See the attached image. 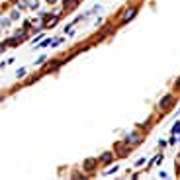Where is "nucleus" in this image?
<instances>
[{
    "label": "nucleus",
    "instance_id": "14",
    "mask_svg": "<svg viewBox=\"0 0 180 180\" xmlns=\"http://www.w3.org/2000/svg\"><path fill=\"white\" fill-rule=\"evenodd\" d=\"M118 170H119V166H118V165H114L112 168H108V170H106V174H114V172H118Z\"/></svg>",
    "mask_w": 180,
    "mask_h": 180
},
{
    "label": "nucleus",
    "instance_id": "16",
    "mask_svg": "<svg viewBox=\"0 0 180 180\" xmlns=\"http://www.w3.org/2000/svg\"><path fill=\"white\" fill-rule=\"evenodd\" d=\"M10 18H12V20H18L20 18V10H14V12L10 14Z\"/></svg>",
    "mask_w": 180,
    "mask_h": 180
},
{
    "label": "nucleus",
    "instance_id": "7",
    "mask_svg": "<svg viewBox=\"0 0 180 180\" xmlns=\"http://www.w3.org/2000/svg\"><path fill=\"white\" fill-rule=\"evenodd\" d=\"M96 165H100V161H96V159H86V161H84V170L86 172H92L96 168Z\"/></svg>",
    "mask_w": 180,
    "mask_h": 180
},
{
    "label": "nucleus",
    "instance_id": "4",
    "mask_svg": "<svg viewBox=\"0 0 180 180\" xmlns=\"http://www.w3.org/2000/svg\"><path fill=\"white\" fill-rule=\"evenodd\" d=\"M137 10H139V6H129V8L123 12V16H121V24H127V22H131V20L135 18V14H137Z\"/></svg>",
    "mask_w": 180,
    "mask_h": 180
},
{
    "label": "nucleus",
    "instance_id": "3",
    "mask_svg": "<svg viewBox=\"0 0 180 180\" xmlns=\"http://www.w3.org/2000/svg\"><path fill=\"white\" fill-rule=\"evenodd\" d=\"M125 141L129 143V145H139V143L143 141V133L141 131H137V129H133V131H129V133H125Z\"/></svg>",
    "mask_w": 180,
    "mask_h": 180
},
{
    "label": "nucleus",
    "instance_id": "8",
    "mask_svg": "<svg viewBox=\"0 0 180 180\" xmlns=\"http://www.w3.org/2000/svg\"><path fill=\"white\" fill-rule=\"evenodd\" d=\"M76 4H78V0H63V10L71 12L72 8H76Z\"/></svg>",
    "mask_w": 180,
    "mask_h": 180
},
{
    "label": "nucleus",
    "instance_id": "9",
    "mask_svg": "<svg viewBox=\"0 0 180 180\" xmlns=\"http://www.w3.org/2000/svg\"><path fill=\"white\" fill-rule=\"evenodd\" d=\"M170 133H172V135H180V121H174V123H172Z\"/></svg>",
    "mask_w": 180,
    "mask_h": 180
},
{
    "label": "nucleus",
    "instance_id": "13",
    "mask_svg": "<svg viewBox=\"0 0 180 180\" xmlns=\"http://www.w3.org/2000/svg\"><path fill=\"white\" fill-rule=\"evenodd\" d=\"M10 22H12V18H2V29L10 28Z\"/></svg>",
    "mask_w": 180,
    "mask_h": 180
},
{
    "label": "nucleus",
    "instance_id": "22",
    "mask_svg": "<svg viewBox=\"0 0 180 180\" xmlns=\"http://www.w3.org/2000/svg\"><path fill=\"white\" fill-rule=\"evenodd\" d=\"M55 2H57V0H47V4H55Z\"/></svg>",
    "mask_w": 180,
    "mask_h": 180
},
{
    "label": "nucleus",
    "instance_id": "17",
    "mask_svg": "<svg viewBox=\"0 0 180 180\" xmlns=\"http://www.w3.org/2000/svg\"><path fill=\"white\" fill-rule=\"evenodd\" d=\"M145 162H147V159H139V161L135 162V166H145Z\"/></svg>",
    "mask_w": 180,
    "mask_h": 180
},
{
    "label": "nucleus",
    "instance_id": "21",
    "mask_svg": "<svg viewBox=\"0 0 180 180\" xmlns=\"http://www.w3.org/2000/svg\"><path fill=\"white\" fill-rule=\"evenodd\" d=\"M176 168H180V155H178V161H176Z\"/></svg>",
    "mask_w": 180,
    "mask_h": 180
},
{
    "label": "nucleus",
    "instance_id": "6",
    "mask_svg": "<svg viewBox=\"0 0 180 180\" xmlns=\"http://www.w3.org/2000/svg\"><path fill=\"white\" fill-rule=\"evenodd\" d=\"M63 61H65V59H55V61H51V63H49L47 67H45V72H51V71H57L59 67L63 65Z\"/></svg>",
    "mask_w": 180,
    "mask_h": 180
},
{
    "label": "nucleus",
    "instance_id": "11",
    "mask_svg": "<svg viewBox=\"0 0 180 180\" xmlns=\"http://www.w3.org/2000/svg\"><path fill=\"white\" fill-rule=\"evenodd\" d=\"M39 78V75H31V76H28V78H26V84H31V82H35Z\"/></svg>",
    "mask_w": 180,
    "mask_h": 180
},
{
    "label": "nucleus",
    "instance_id": "1",
    "mask_svg": "<svg viewBox=\"0 0 180 180\" xmlns=\"http://www.w3.org/2000/svg\"><path fill=\"white\" fill-rule=\"evenodd\" d=\"M174 104H176V96H174V94H166L165 98L159 102V112L166 114V112H168V110H170Z\"/></svg>",
    "mask_w": 180,
    "mask_h": 180
},
{
    "label": "nucleus",
    "instance_id": "18",
    "mask_svg": "<svg viewBox=\"0 0 180 180\" xmlns=\"http://www.w3.org/2000/svg\"><path fill=\"white\" fill-rule=\"evenodd\" d=\"M43 61H45V55H41V57H37V59H35V65H41Z\"/></svg>",
    "mask_w": 180,
    "mask_h": 180
},
{
    "label": "nucleus",
    "instance_id": "20",
    "mask_svg": "<svg viewBox=\"0 0 180 180\" xmlns=\"http://www.w3.org/2000/svg\"><path fill=\"white\" fill-rule=\"evenodd\" d=\"M174 86H176V90H180V76L176 78V82H174Z\"/></svg>",
    "mask_w": 180,
    "mask_h": 180
},
{
    "label": "nucleus",
    "instance_id": "19",
    "mask_svg": "<svg viewBox=\"0 0 180 180\" xmlns=\"http://www.w3.org/2000/svg\"><path fill=\"white\" fill-rule=\"evenodd\" d=\"M159 147H161V149L166 147V141H165V139H159Z\"/></svg>",
    "mask_w": 180,
    "mask_h": 180
},
{
    "label": "nucleus",
    "instance_id": "2",
    "mask_svg": "<svg viewBox=\"0 0 180 180\" xmlns=\"http://www.w3.org/2000/svg\"><path fill=\"white\" fill-rule=\"evenodd\" d=\"M131 147H133V145H129V143L123 139V141H119L118 145L114 147V151H116V155H118V157H127L129 153H131Z\"/></svg>",
    "mask_w": 180,
    "mask_h": 180
},
{
    "label": "nucleus",
    "instance_id": "10",
    "mask_svg": "<svg viewBox=\"0 0 180 180\" xmlns=\"http://www.w3.org/2000/svg\"><path fill=\"white\" fill-rule=\"evenodd\" d=\"M28 2V8H31V10H37V6H39V0H26Z\"/></svg>",
    "mask_w": 180,
    "mask_h": 180
},
{
    "label": "nucleus",
    "instance_id": "15",
    "mask_svg": "<svg viewBox=\"0 0 180 180\" xmlns=\"http://www.w3.org/2000/svg\"><path fill=\"white\" fill-rule=\"evenodd\" d=\"M16 76H18V78H24L26 76V69H18V71H16Z\"/></svg>",
    "mask_w": 180,
    "mask_h": 180
},
{
    "label": "nucleus",
    "instance_id": "12",
    "mask_svg": "<svg viewBox=\"0 0 180 180\" xmlns=\"http://www.w3.org/2000/svg\"><path fill=\"white\" fill-rule=\"evenodd\" d=\"M63 41H65V37H57V39H53V41H51V47H57V45H61Z\"/></svg>",
    "mask_w": 180,
    "mask_h": 180
},
{
    "label": "nucleus",
    "instance_id": "5",
    "mask_svg": "<svg viewBox=\"0 0 180 180\" xmlns=\"http://www.w3.org/2000/svg\"><path fill=\"white\" fill-rule=\"evenodd\" d=\"M114 157H116V151H106L98 157V161H100V165L106 166V165H110V162H114Z\"/></svg>",
    "mask_w": 180,
    "mask_h": 180
}]
</instances>
